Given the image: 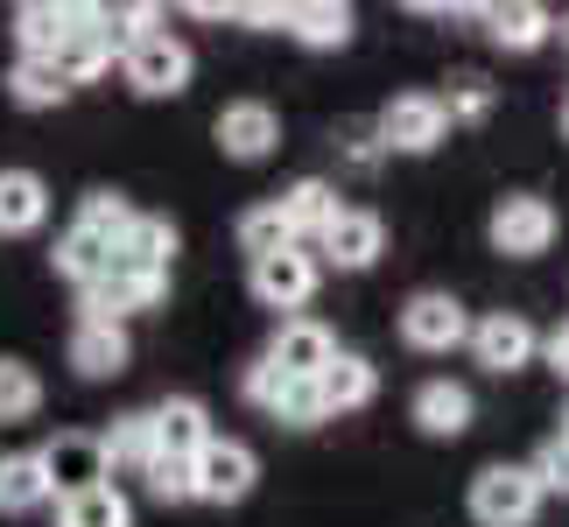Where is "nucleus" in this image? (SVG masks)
Segmentation results:
<instances>
[{
	"label": "nucleus",
	"mask_w": 569,
	"mask_h": 527,
	"mask_svg": "<svg viewBox=\"0 0 569 527\" xmlns=\"http://www.w3.org/2000/svg\"><path fill=\"white\" fill-rule=\"evenodd\" d=\"M190 71H197V57H190V42L183 36H141V42H127L120 50V78H127V92L134 99H183L190 92Z\"/></svg>",
	"instance_id": "1"
},
{
	"label": "nucleus",
	"mask_w": 569,
	"mask_h": 527,
	"mask_svg": "<svg viewBox=\"0 0 569 527\" xmlns=\"http://www.w3.org/2000/svg\"><path fill=\"white\" fill-rule=\"evenodd\" d=\"M556 232H562V218H556L549 197H535V190H507L486 218L492 253H507V260H541L556 247Z\"/></svg>",
	"instance_id": "2"
},
{
	"label": "nucleus",
	"mask_w": 569,
	"mask_h": 527,
	"mask_svg": "<svg viewBox=\"0 0 569 527\" xmlns=\"http://www.w3.org/2000/svg\"><path fill=\"white\" fill-rule=\"evenodd\" d=\"M541 478H535V465H486L471 478V520L478 527H535V514H541Z\"/></svg>",
	"instance_id": "3"
},
{
	"label": "nucleus",
	"mask_w": 569,
	"mask_h": 527,
	"mask_svg": "<svg viewBox=\"0 0 569 527\" xmlns=\"http://www.w3.org/2000/svg\"><path fill=\"white\" fill-rule=\"evenodd\" d=\"M380 156H436L450 141V113L436 92H393L380 106Z\"/></svg>",
	"instance_id": "4"
},
{
	"label": "nucleus",
	"mask_w": 569,
	"mask_h": 527,
	"mask_svg": "<svg viewBox=\"0 0 569 527\" xmlns=\"http://www.w3.org/2000/svg\"><path fill=\"white\" fill-rule=\"evenodd\" d=\"M253 486H260V457L239 436H211L190 457V499H204V507H239Z\"/></svg>",
	"instance_id": "5"
},
{
	"label": "nucleus",
	"mask_w": 569,
	"mask_h": 527,
	"mask_svg": "<svg viewBox=\"0 0 569 527\" xmlns=\"http://www.w3.org/2000/svg\"><path fill=\"white\" fill-rule=\"evenodd\" d=\"M169 302V275L162 268H127L113 260V275L92 281V289H78V317H99V324H127L141 310H162Z\"/></svg>",
	"instance_id": "6"
},
{
	"label": "nucleus",
	"mask_w": 569,
	"mask_h": 527,
	"mask_svg": "<svg viewBox=\"0 0 569 527\" xmlns=\"http://www.w3.org/2000/svg\"><path fill=\"white\" fill-rule=\"evenodd\" d=\"M317 281H323V268H317L310 247H281V253H268V260H247L253 302H260V310H281V317H296L302 302L317 296Z\"/></svg>",
	"instance_id": "7"
},
{
	"label": "nucleus",
	"mask_w": 569,
	"mask_h": 527,
	"mask_svg": "<svg viewBox=\"0 0 569 527\" xmlns=\"http://www.w3.org/2000/svg\"><path fill=\"white\" fill-rule=\"evenodd\" d=\"M211 141H218L226 162H268L281 148V113L268 99H226L218 120H211Z\"/></svg>",
	"instance_id": "8"
},
{
	"label": "nucleus",
	"mask_w": 569,
	"mask_h": 527,
	"mask_svg": "<svg viewBox=\"0 0 569 527\" xmlns=\"http://www.w3.org/2000/svg\"><path fill=\"white\" fill-rule=\"evenodd\" d=\"M471 338V317H465V302H457L450 289H415L408 302H401V345L408 351H457Z\"/></svg>",
	"instance_id": "9"
},
{
	"label": "nucleus",
	"mask_w": 569,
	"mask_h": 527,
	"mask_svg": "<svg viewBox=\"0 0 569 527\" xmlns=\"http://www.w3.org/2000/svg\"><path fill=\"white\" fill-rule=\"evenodd\" d=\"M380 253H387V226H380V211H366V205H345L317 239V268H338V275H366Z\"/></svg>",
	"instance_id": "10"
},
{
	"label": "nucleus",
	"mask_w": 569,
	"mask_h": 527,
	"mask_svg": "<svg viewBox=\"0 0 569 527\" xmlns=\"http://www.w3.org/2000/svg\"><path fill=\"white\" fill-rule=\"evenodd\" d=\"M465 351L486 372H520V366H535V351H541V331L520 310H492V317H471V338H465Z\"/></svg>",
	"instance_id": "11"
},
{
	"label": "nucleus",
	"mask_w": 569,
	"mask_h": 527,
	"mask_svg": "<svg viewBox=\"0 0 569 527\" xmlns=\"http://www.w3.org/2000/svg\"><path fill=\"white\" fill-rule=\"evenodd\" d=\"M260 359H268L281 380H317V372L338 359V338H331V324H317V317H281V331L268 338Z\"/></svg>",
	"instance_id": "12"
},
{
	"label": "nucleus",
	"mask_w": 569,
	"mask_h": 527,
	"mask_svg": "<svg viewBox=\"0 0 569 527\" xmlns=\"http://www.w3.org/2000/svg\"><path fill=\"white\" fill-rule=\"evenodd\" d=\"M63 359H71L78 380H120L127 366H134V338H127V324H99V317H78L71 324V345H63Z\"/></svg>",
	"instance_id": "13"
},
{
	"label": "nucleus",
	"mask_w": 569,
	"mask_h": 527,
	"mask_svg": "<svg viewBox=\"0 0 569 527\" xmlns=\"http://www.w3.org/2000/svg\"><path fill=\"white\" fill-rule=\"evenodd\" d=\"M36 457H42V478H50L57 499L106 486V450H99V436H84V429H63L57 444H42Z\"/></svg>",
	"instance_id": "14"
},
{
	"label": "nucleus",
	"mask_w": 569,
	"mask_h": 527,
	"mask_svg": "<svg viewBox=\"0 0 569 527\" xmlns=\"http://www.w3.org/2000/svg\"><path fill=\"white\" fill-rule=\"evenodd\" d=\"M148 429H156V457H183V465L218 436L211 408L197 401V394H169V401H156V408H148Z\"/></svg>",
	"instance_id": "15"
},
{
	"label": "nucleus",
	"mask_w": 569,
	"mask_h": 527,
	"mask_svg": "<svg viewBox=\"0 0 569 527\" xmlns=\"http://www.w3.org/2000/svg\"><path fill=\"white\" fill-rule=\"evenodd\" d=\"M113 57H120V42L106 36V14L99 8H78V29L63 36V50H57V71H63V84H92V78H106L113 71Z\"/></svg>",
	"instance_id": "16"
},
{
	"label": "nucleus",
	"mask_w": 569,
	"mask_h": 527,
	"mask_svg": "<svg viewBox=\"0 0 569 527\" xmlns=\"http://www.w3.org/2000/svg\"><path fill=\"white\" fill-rule=\"evenodd\" d=\"M408 422L429 436V444H457L471 429V387L465 380H422L408 401Z\"/></svg>",
	"instance_id": "17"
},
{
	"label": "nucleus",
	"mask_w": 569,
	"mask_h": 527,
	"mask_svg": "<svg viewBox=\"0 0 569 527\" xmlns=\"http://www.w3.org/2000/svg\"><path fill=\"white\" fill-rule=\"evenodd\" d=\"M352 29H359V14L345 0H289L281 8V36L302 42V50H345Z\"/></svg>",
	"instance_id": "18"
},
{
	"label": "nucleus",
	"mask_w": 569,
	"mask_h": 527,
	"mask_svg": "<svg viewBox=\"0 0 569 527\" xmlns=\"http://www.w3.org/2000/svg\"><path fill=\"white\" fill-rule=\"evenodd\" d=\"M50 226V183L36 169H0V239H29Z\"/></svg>",
	"instance_id": "19"
},
{
	"label": "nucleus",
	"mask_w": 569,
	"mask_h": 527,
	"mask_svg": "<svg viewBox=\"0 0 569 527\" xmlns=\"http://www.w3.org/2000/svg\"><path fill=\"white\" fill-rule=\"evenodd\" d=\"M478 21H486V42H492V50H507V57H535L541 42L556 36V14H549V8H535V0H513V8H486Z\"/></svg>",
	"instance_id": "20"
},
{
	"label": "nucleus",
	"mask_w": 569,
	"mask_h": 527,
	"mask_svg": "<svg viewBox=\"0 0 569 527\" xmlns=\"http://www.w3.org/2000/svg\"><path fill=\"white\" fill-rule=\"evenodd\" d=\"M274 205H281V218H289V239H296V247H317L323 226H331V218L345 211V205H338V190L323 183V176H302V183H289V190L274 197Z\"/></svg>",
	"instance_id": "21"
},
{
	"label": "nucleus",
	"mask_w": 569,
	"mask_h": 527,
	"mask_svg": "<svg viewBox=\"0 0 569 527\" xmlns=\"http://www.w3.org/2000/svg\"><path fill=\"white\" fill-rule=\"evenodd\" d=\"M317 394H323V415H352L380 394V366L359 359V351H338V359L317 372Z\"/></svg>",
	"instance_id": "22"
},
{
	"label": "nucleus",
	"mask_w": 569,
	"mask_h": 527,
	"mask_svg": "<svg viewBox=\"0 0 569 527\" xmlns=\"http://www.w3.org/2000/svg\"><path fill=\"white\" fill-rule=\"evenodd\" d=\"M8 99L21 113H57V106L71 99V84H63L57 57H14L8 63Z\"/></svg>",
	"instance_id": "23"
},
{
	"label": "nucleus",
	"mask_w": 569,
	"mask_h": 527,
	"mask_svg": "<svg viewBox=\"0 0 569 527\" xmlns=\"http://www.w3.org/2000/svg\"><path fill=\"white\" fill-rule=\"evenodd\" d=\"M177 247H183V232L169 226L162 211H134V226L120 232V253H113V260H127V268H162V275H169Z\"/></svg>",
	"instance_id": "24"
},
{
	"label": "nucleus",
	"mask_w": 569,
	"mask_h": 527,
	"mask_svg": "<svg viewBox=\"0 0 569 527\" xmlns=\"http://www.w3.org/2000/svg\"><path fill=\"white\" fill-rule=\"evenodd\" d=\"M71 29H78V8H50V0H29V8H14V57H57Z\"/></svg>",
	"instance_id": "25"
},
{
	"label": "nucleus",
	"mask_w": 569,
	"mask_h": 527,
	"mask_svg": "<svg viewBox=\"0 0 569 527\" xmlns=\"http://www.w3.org/2000/svg\"><path fill=\"white\" fill-rule=\"evenodd\" d=\"M50 260H57V275L71 281V289H92V281H106V275H113V247H106L99 232H84V226H71V232H63Z\"/></svg>",
	"instance_id": "26"
},
{
	"label": "nucleus",
	"mask_w": 569,
	"mask_h": 527,
	"mask_svg": "<svg viewBox=\"0 0 569 527\" xmlns=\"http://www.w3.org/2000/svg\"><path fill=\"white\" fill-rule=\"evenodd\" d=\"M50 478H42V457L36 450H14V457H0V514H36V507H50Z\"/></svg>",
	"instance_id": "27"
},
{
	"label": "nucleus",
	"mask_w": 569,
	"mask_h": 527,
	"mask_svg": "<svg viewBox=\"0 0 569 527\" xmlns=\"http://www.w3.org/2000/svg\"><path fill=\"white\" fill-rule=\"evenodd\" d=\"M57 527H134V499L120 486L71 493V499H57Z\"/></svg>",
	"instance_id": "28"
},
{
	"label": "nucleus",
	"mask_w": 569,
	"mask_h": 527,
	"mask_svg": "<svg viewBox=\"0 0 569 527\" xmlns=\"http://www.w3.org/2000/svg\"><path fill=\"white\" fill-rule=\"evenodd\" d=\"M99 450H106V471H148L156 465V429H148V415H113Z\"/></svg>",
	"instance_id": "29"
},
{
	"label": "nucleus",
	"mask_w": 569,
	"mask_h": 527,
	"mask_svg": "<svg viewBox=\"0 0 569 527\" xmlns=\"http://www.w3.org/2000/svg\"><path fill=\"white\" fill-rule=\"evenodd\" d=\"M36 415H42V372L0 351V422H36Z\"/></svg>",
	"instance_id": "30"
},
{
	"label": "nucleus",
	"mask_w": 569,
	"mask_h": 527,
	"mask_svg": "<svg viewBox=\"0 0 569 527\" xmlns=\"http://www.w3.org/2000/svg\"><path fill=\"white\" fill-rule=\"evenodd\" d=\"M232 239H239V253H247V260H268V253H281V247H296V239H289V218H281L274 197H268V205H247V211H239Z\"/></svg>",
	"instance_id": "31"
},
{
	"label": "nucleus",
	"mask_w": 569,
	"mask_h": 527,
	"mask_svg": "<svg viewBox=\"0 0 569 527\" xmlns=\"http://www.w3.org/2000/svg\"><path fill=\"white\" fill-rule=\"evenodd\" d=\"M71 226H84V232H99L106 247L120 253V232L134 226V205H127L120 190H84V197H78V218H71Z\"/></svg>",
	"instance_id": "32"
},
{
	"label": "nucleus",
	"mask_w": 569,
	"mask_h": 527,
	"mask_svg": "<svg viewBox=\"0 0 569 527\" xmlns=\"http://www.w3.org/2000/svg\"><path fill=\"white\" fill-rule=\"evenodd\" d=\"M443 99V113H450V127H478V120H492V106H499V92L478 71H457L450 78V92H436Z\"/></svg>",
	"instance_id": "33"
},
{
	"label": "nucleus",
	"mask_w": 569,
	"mask_h": 527,
	"mask_svg": "<svg viewBox=\"0 0 569 527\" xmlns=\"http://www.w3.org/2000/svg\"><path fill=\"white\" fill-rule=\"evenodd\" d=\"M268 415H274V422H289V429H317V422H331V415H323L317 380H289V387H281V401H274Z\"/></svg>",
	"instance_id": "34"
},
{
	"label": "nucleus",
	"mask_w": 569,
	"mask_h": 527,
	"mask_svg": "<svg viewBox=\"0 0 569 527\" xmlns=\"http://www.w3.org/2000/svg\"><path fill=\"white\" fill-rule=\"evenodd\" d=\"M141 478H148V499H162V507H183L190 499V465L183 457H156Z\"/></svg>",
	"instance_id": "35"
},
{
	"label": "nucleus",
	"mask_w": 569,
	"mask_h": 527,
	"mask_svg": "<svg viewBox=\"0 0 569 527\" xmlns=\"http://www.w3.org/2000/svg\"><path fill=\"white\" fill-rule=\"evenodd\" d=\"M535 478H541V493H569V436H549V444H541Z\"/></svg>",
	"instance_id": "36"
},
{
	"label": "nucleus",
	"mask_w": 569,
	"mask_h": 527,
	"mask_svg": "<svg viewBox=\"0 0 569 527\" xmlns=\"http://www.w3.org/2000/svg\"><path fill=\"white\" fill-rule=\"evenodd\" d=\"M281 387H289V380H281V372H274L268 359H253L247 372H239V394H247L253 408H274V401H281Z\"/></svg>",
	"instance_id": "37"
},
{
	"label": "nucleus",
	"mask_w": 569,
	"mask_h": 527,
	"mask_svg": "<svg viewBox=\"0 0 569 527\" xmlns=\"http://www.w3.org/2000/svg\"><path fill=\"white\" fill-rule=\"evenodd\" d=\"M541 351H549V366H556L562 380H569V324H556V331L541 338Z\"/></svg>",
	"instance_id": "38"
},
{
	"label": "nucleus",
	"mask_w": 569,
	"mask_h": 527,
	"mask_svg": "<svg viewBox=\"0 0 569 527\" xmlns=\"http://www.w3.org/2000/svg\"><path fill=\"white\" fill-rule=\"evenodd\" d=\"M562 50H569V14H562Z\"/></svg>",
	"instance_id": "39"
},
{
	"label": "nucleus",
	"mask_w": 569,
	"mask_h": 527,
	"mask_svg": "<svg viewBox=\"0 0 569 527\" xmlns=\"http://www.w3.org/2000/svg\"><path fill=\"white\" fill-rule=\"evenodd\" d=\"M562 135H569V99H562Z\"/></svg>",
	"instance_id": "40"
},
{
	"label": "nucleus",
	"mask_w": 569,
	"mask_h": 527,
	"mask_svg": "<svg viewBox=\"0 0 569 527\" xmlns=\"http://www.w3.org/2000/svg\"><path fill=\"white\" fill-rule=\"evenodd\" d=\"M562 436H569V408H562Z\"/></svg>",
	"instance_id": "41"
}]
</instances>
